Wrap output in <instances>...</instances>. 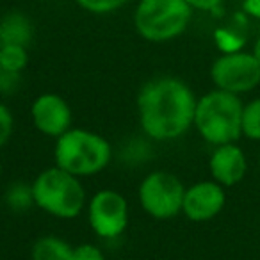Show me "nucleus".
<instances>
[{"label": "nucleus", "instance_id": "obj_15", "mask_svg": "<svg viewBox=\"0 0 260 260\" xmlns=\"http://www.w3.org/2000/svg\"><path fill=\"white\" fill-rule=\"evenodd\" d=\"M241 128L242 136L251 141H260V98H255L242 107Z\"/></svg>", "mask_w": 260, "mask_h": 260}, {"label": "nucleus", "instance_id": "obj_24", "mask_svg": "<svg viewBox=\"0 0 260 260\" xmlns=\"http://www.w3.org/2000/svg\"><path fill=\"white\" fill-rule=\"evenodd\" d=\"M0 52H2V45H0Z\"/></svg>", "mask_w": 260, "mask_h": 260}, {"label": "nucleus", "instance_id": "obj_1", "mask_svg": "<svg viewBox=\"0 0 260 260\" xmlns=\"http://www.w3.org/2000/svg\"><path fill=\"white\" fill-rule=\"evenodd\" d=\"M196 96L177 77H159L141 87L138 94L139 125L155 141L178 139L194 125Z\"/></svg>", "mask_w": 260, "mask_h": 260}, {"label": "nucleus", "instance_id": "obj_17", "mask_svg": "<svg viewBox=\"0 0 260 260\" xmlns=\"http://www.w3.org/2000/svg\"><path fill=\"white\" fill-rule=\"evenodd\" d=\"M15 132V116L11 109L0 102V148L6 146Z\"/></svg>", "mask_w": 260, "mask_h": 260}, {"label": "nucleus", "instance_id": "obj_18", "mask_svg": "<svg viewBox=\"0 0 260 260\" xmlns=\"http://www.w3.org/2000/svg\"><path fill=\"white\" fill-rule=\"evenodd\" d=\"M73 260H105V256L98 246L84 242V244L73 246Z\"/></svg>", "mask_w": 260, "mask_h": 260}, {"label": "nucleus", "instance_id": "obj_7", "mask_svg": "<svg viewBox=\"0 0 260 260\" xmlns=\"http://www.w3.org/2000/svg\"><path fill=\"white\" fill-rule=\"evenodd\" d=\"M210 79L216 89L234 94L248 93L260 84V64L248 52H226L214 61Z\"/></svg>", "mask_w": 260, "mask_h": 260}, {"label": "nucleus", "instance_id": "obj_16", "mask_svg": "<svg viewBox=\"0 0 260 260\" xmlns=\"http://www.w3.org/2000/svg\"><path fill=\"white\" fill-rule=\"evenodd\" d=\"M128 0H77V4L82 9L94 15H107V13L118 11Z\"/></svg>", "mask_w": 260, "mask_h": 260}, {"label": "nucleus", "instance_id": "obj_8", "mask_svg": "<svg viewBox=\"0 0 260 260\" xmlns=\"http://www.w3.org/2000/svg\"><path fill=\"white\" fill-rule=\"evenodd\" d=\"M87 221L100 239H116L128 226V203L121 192L102 189L87 203Z\"/></svg>", "mask_w": 260, "mask_h": 260}, {"label": "nucleus", "instance_id": "obj_5", "mask_svg": "<svg viewBox=\"0 0 260 260\" xmlns=\"http://www.w3.org/2000/svg\"><path fill=\"white\" fill-rule=\"evenodd\" d=\"M191 15L187 0H141L136 8L134 25L146 41L164 43L187 29Z\"/></svg>", "mask_w": 260, "mask_h": 260}, {"label": "nucleus", "instance_id": "obj_22", "mask_svg": "<svg viewBox=\"0 0 260 260\" xmlns=\"http://www.w3.org/2000/svg\"><path fill=\"white\" fill-rule=\"evenodd\" d=\"M253 57L256 59V61H258V64H260V38L258 40H256V43H255V47H253Z\"/></svg>", "mask_w": 260, "mask_h": 260}, {"label": "nucleus", "instance_id": "obj_2", "mask_svg": "<svg viewBox=\"0 0 260 260\" xmlns=\"http://www.w3.org/2000/svg\"><path fill=\"white\" fill-rule=\"evenodd\" d=\"M242 102L239 94L214 89L196 102L194 126L198 134L214 146L235 143L242 136Z\"/></svg>", "mask_w": 260, "mask_h": 260}, {"label": "nucleus", "instance_id": "obj_3", "mask_svg": "<svg viewBox=\"0 0 260 260\" xmlns=\"http://www.w3.org/2000/svg\"><path fill=\"white\" fill-rule=\"evenodd\" d=\"M55 166L75 177H91L109 166L112 159L111 143L98 132L86 128H70L55 139Z\"/></svg>", "mask_w": 260, "mask_h": 260}, {"label": "nucleus", "instance_id": "obj_21", "mask_svg": "<svg viewBox=\"0 0 260 260\" xmlns=\"http://www.w3.org/2000/svg\"><path fill=\"white\" fill-rule=\"evenodd\" d=\"M244 11L255 18H260V0H244Z\"/></svg>", "mask_w": 260, "mask_h": 260}, {"label": "nucleus", "instance_id": "obj_4", "mask_svg": "<svg viewBox=\"0 0 260 260\" xmlns=\"http://www.w3.org/2000/svg\"><path fill=\"white\" fill-rule=\"evenodd\" d=\"M30 192L38 209L59 219H75L86 207V189L80 178L59 166L41 171L34 178Z\"/></svg>", "mask_w": 260, "mask_h": 260}, {"label": "nucleus", "instance_id": "obj_14", "mask_svg": "<svg viewBox=\"0 0 260 260\" xmlns=\"http://www.w3.org/2000/svg\"><path fill=\"white\" fill-rule=\"evenodd\" d=\"M27 62H29L27 47H23V45H2V52H0V70L2 72L20 75V72L25 70Z\"/></svg>", "mask_w": 260, "mask_h": 260}, {"label": "nucleus", "instance_id": "obj_6", "mask_svg": "<svg viewBox=\"0 0 260 260\" xmlns=\"http://www.w3.org/2000/svg\"><path fill=\"white\" fill-rule=\"evenodd\" d=\"M185 187L170 171H152L141 180L138 198L143 210L153 219H171L182 212Z\"/></svg>", "mask_w": 260, "mask_h": 260}, {"label": "nucleus", "instance_id": "obj_20", "mask_svg": "<svg viewBox=\"0 0 260 260\" xmlns=\"http://www.w3.org/2000/svg\"><path fill=\"white\" fill-rule=\"evenodd\" d=\"M187 2L192 9H200V11H214L223 0H187Z\"/></svg>", "mask_w": 260, "mask_h": 260}, {"label": "nucleus", "instance_id": "obj_23", "mask_svg": "<svg viewBox=\"0 0 260 260\" xmlns=\"http://www.w3.org/2000/svg\"><path fill=\"white\" fill-rule=\"evenodd\" d=\"M0 178H2V164H0Z\"/></svg>", "mask_w": 260, "mask_h": 260}, {"label": "nucleus", "instance_id": "obj_12", "mask_svg": "<svg viewBox=\"0 0 260 260\" xmlns=\"http://www.w3.org/2000/svg\"><path fill=\"white\" fill-rule=\"evenodd\" d=\"M30 23L20 13H11L0 22V45H23L30 41Z\"/></svg>", "mask_w": 260, "mask_h": 260}, {"label": "nucleus", "instance_id": "obj_19", "mask_svg": "<svg viewBox=\"0 0 260 260\" xmlns=\"http://www.w3.org/2000/svg\"><path fill=\"white\" fill-rule=\"evenodd\" d=\"M9 200V205L11 207H29V203H34L32 202V192H30V187H15L11 189V192H9L8 196Z\"/></svg>", "mask_w": 260, "mask_h": 260}, {"label": "nucleus", "instance_id": "obj_9", "mask_svg": "<svg viewBox=\"0 0 260 260\" xmlns=\"http://www.w3.org/2000/svg\"><path fill=\"white\" fill-rule=\"evenodd\" d=\"M30 118L38 132L54 139L68 132L73 121L70 104L55 93L40 94L30 105Z\"/></svg>", "mask_w": 260, "mask_h": 260}, {"label": "nucleus", "instance_id": "obj_13", "mask_svg": "<svg viewBox=\"0 0 260 260\" xmlns=\"http://www.w3.org/2000/svg\"><path fill=\"white\" fill-rule=\"evenodd\" d=\"M32 260H73V246L55 235H43L32 246Z\"/></svg>", "mask_w": 260, "mask_h": 260}, {"label": "nucleus", "instance_id": "obj_10", "mask_svg": "<svg viewBox=\"0 0 260 260\" xmlns=\"http://www.w3.org/2000/svg\"><path fill=\"white\" fill-rule=\"evenodd\" d=\"M226 194L224 187L216 180H203L185 187L182 212L189 221L205 223L210 221L224 209Z\"/></svg>", "mask_w": 260, "mask_h": 260}, {"label": "nucleus", "instance_id": "obj_11", "mask_svg": "<svg viewBox=\"0 0 260 260\" xmlns=\"http://www.w3.org/2000/svg\"><path fill=\"white\" fill-rule=\"evenodd\" d=\"M209 170L212 180L221 184L223 187L237 185L248 171V160L241 148L235 143L219 145L212 152L209 160Z\"/></svg>", "mask_w": 260, "mask_h": 260}]
</instances>
